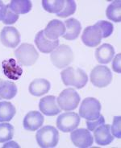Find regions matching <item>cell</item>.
Here are the masks:
<instances>
[{
	"instance_id": "6da1fadb",
	"label": "cell",
	"mask_w": 121,
	"mask_h": 148,
	"mask_svg": "<svg viewBox=\"0 0 121 148\" xmlns=\"http://www.w3.org/2000/svg\"><path fill=\"white\" fill-rule=\"evenodd\" d=\"M63 84L77 89L83 88L88 82V76L84 70L75 67H68L61 73Z\"/></svg>"
},
{
	"instance_id": "7a4b0ae2",
	"label": "cell",
	"mask_w": 121,
	"mask_h": 148,
	"mask_svg": "<svg viewBox=\"0 0 121 148\" xmlns=\"http://www.w3.org/2000/svg\"><path fill=\"white\" fill-rule=\"evenodd\" d=\"M36 138L40 147H55L59 142V132L54 126H44L37 131Z\"/></svg>"
},
{
	"instance_id": "3957f363",
	"label": "cell",
	"mask_w": 121,
	"mask_h": 148,
	"mask_svg": "<svg viewBox=\"0 0 121 148\" xmlns=\"http://www.w3.org/2000/svg\"><path fill=\"white\" fill-rule=\"evenodd\" d=\"M50 59L53 64L57 69H64L73 62L74 55L70 46L62 45L51 52Z\"/></svg>"
},
{
	"instance_id": "277c9868",
	"label": "cell",
	"mask_w": 121,
	"mask_h": 148,
	"mask_svg": "<svg viewBox=\"0 0 121 148\" xmlns=\"http://www.w3.org/2000/svg\"><path fill=\"white\" fill-rule=\"evenodd\" d=\"M15 55L19 63L24 66H31L37 62L39 53L32 45L24 43L15 51Z\"/></svg>"
},
{
	"instance_id": "5b68a950",
	"label": "cell",
	"mask_w": 121,
	"mask_h": 148,
	"mask_svg": "<svg viewBox=\"0 0 121 148\" xmlns=\"http://www.w3.org/2000/svg\"><path fill=\"white\" fill-rule=\"evenodd\" d=\"M101 104L95 97H86L81 104L79 115L88 121L95 120L100 116Z\"/></svg>"
},
{
	"instance_id": "8992f818",
	"label": "cell",
	"mask_w": 121,
	"mask_h": 148,
	"mask_svg": "<svg viewBox=\"0 0 121 148\" xmlns=\"http://www.w3.org/2000/svg\"><path fill=\"white\" fill-rule=\"evenodd\" d=\"M80 96L73 89H66L60 93L57 102L61 110L71 111L75 110L80 102Z\"/></svg>"
},
{
	"instance_id": "52a82bcc",
	"label": "cell",
	"mask_w": 121,
	"mask_h": 148,
	"mask_svg": "<svg viewBox=\"0 0 121 148\" xmlns=\"http://www.w3.org/2000/svg\"><path fill=\"white\" fill-rule=\"evenodd\" d=\"M112 81V74L108 67L98 65L92 69L91 73V82L95 87H106Z\"/></svg>"
},
{
	"instance_id": "ba28073f",
	"label": "cell",
	"mask_w": 121,
	"mask_h": 148,
	"mask_svg": "<svg viewBox=\"0 0 121 148\" xmlns=\"http://www.w3.org/2000/svg\"><path fill=\"white\" fill-rule=\"evenodd\" d=\"M80 123V116L73 112H66L57 119V126L61 131L67 133L77 128Z\"/></svg>"
},
{
	"instance_id": "9c48e42d",
	"label": "cell",
	"mask_w": 121,
	"mask_h": 148,
	"mask_svg": "<svg viewBox=\"0 0 121 148\" xmlns=\"http://www.w3.org/2000/svg\"><path fill=\"white\" fill-rule=\"evenodd\" d=\"M70 138L76 147L87 148L93 145V137L90 130L84 128L73 130L71 131Z\"/></svg>"
},
{
	"instance_id": "30bf717a",
	"label": "cell",
	"mask_w": 121,
	"mask_h": 148,
	"mask_svg": "<svg viewBox=\"0 0 121 148\" xmlns=\"http://www.w3.org/2000/svg\"><path fill=\"white\" fill-rule=\"evenodd\" d=\"M103 34L97 23L86 27L82 36V40L88 47H97L101 43Z\"/></svg>"
},
{
	"instance_id": "8fae6325",
	"label": "cell",
	"mask_w": 121,
	"mask_h": 148,
	"mask_svg": "<svg viewBox=\"0 0 121 148\" xmlns=\"http://www.w3.org/2000/svg\"><path fill=\"white\" fill-rule=\"evenodd\" d=\"M2 44L10 48H15L20 42V34L14 27H5L0 33Z\"/></svg>"
},
{
	"instance_id": "7c38bea8",
	"label": "cell",
	"mask_w": 121,
	"mask_h": 148,
	"mask_svg": "<svg viewBox=\"0 0 121 148\" xmlns=\"http://www.w3.org/2000/svg\"><path fill=\"white\" fill-rule=\"evenodd\" d=\"M39 108L40 112L47 116H54L62 112L57 102V97L52 95L41 98L39 103Z\"/></svg>"
},
{
	"instance_id": "4fadbf2b",
	"label": "cell",
	"mask_w": 121,
	"mask_h": 148,
	"mask_svg": "<svg viewBox=\"0 0 121 148\" xmlns=\"http://www.w3.org/2000/svg\"><path fill=\"white\" fill-rule=\"evenodd\" d=\"M66 32L65 23L57 19H53L48 23L44 30V34L48 40H56L60 36H62Z\"/></svg>"
},
{
	"instance_id": "5bb4252c",
	"label": "cell",
	"mask_w": 121,
	"mask_h": 148,
	"mask_svg": "<svg viewBox=\"0 0 121 148\" xmlns=\"http://www.w3.org/2000/svg\"><path fill=\"white\" fill-rule=\"evenodd\" d=\"M35 44L43 53H50L58 47L59 40H51L44 36V30L40 31L35 37Z\"/></svg>"
},
{
	"instance_id": "9a60e30c",
	"label": "cell",
	"mask_w": 121,
	"mask_h": 148,
	"mask_svg": "<svg viewBox=\"0 0 121 148\" xmlns=\"http://www.w3.org/2000/svg\"><path fill=\"white\" fill-rule=\"evenodd\" d=\"M44 118L38 111H30L24 119L23 125L26 130L36 131L43 125Z\"/></svg>"
},
{
	"instance_id": "2e32d148",
	"label": "cell",
	"mask_w": 121,
	"mask_h": 148,
	"mask_svg": "<svg viewBox=\"0 0 121 148\" xmlns=\"http://www.w3.org/2000/svg\"><path fill=\"white\" fill-rule=\"evenodd\" d=\"M95 143L99 146H106L114 140V136L111 131V126L103 124L94 130Z\"/></svg>"
},
{
	"instance_id": "e0dca14e",
	"label": "cell",
	"mask_w": 121,
	"mask_h": 148,
	"mask_svg": "<svg viewBox=\"0 0 121 148\" xmlns=\"http://www.w3.org/2000/svg\"><path fill=\"white\" fill-rule=\"evenodd\" d=\"M65 26H66V32L62 36L63 38L68 40H76L82 30V25L80 22L74 18H69L66 20Z\"/></svg>"
},
{
	"instance_id": "ac0fdd59",
	"label": "cell",
	"mask_w": 121,
	"mask_h": 148,
	"mask_svg": "<svg viewBox=\"0 0 121 148\" xmlns=\"http://www.w3.org/2000/svg\"><path fill=\"white\" fill-rule=\"evenodd\" d=\"M51 87V84L46 79L39 78L35 79L34 81L31 82L28 87L29 92L36 97H40L44 95L49 91Z\"/></svg>"
},
{
	"instance_id": "d6986e66",
	"label": "cell",
	"mask_w": 121,
	"mask_h": 148,
	"mask_svg": "<svg viewBox=\"0 0 121 148\" xmlns=\"http://www.w3.org/2000/svg\"><path fill=\"white\" fill-rule=\"evenodd\" d=\"M115 56V49L112 45L103 44L95 50V58L99 64H108Z\"/></svg>"
},
{
	"instance_id": "ffe728a7",
	"label": "cell",
	"mask_w": 121,
	"mask_h": 148,
	"mask_svg": "<svg viewBox=\"0 0 121 148\" xmlns=\"http://www.w3.org/2000/svg\"><path fill=\"white\" fill-rule=\"evenodd\" d=\"M17 93V87L13 82L0 80V97L1 99H12Z\"/></svg>"
},
{
	"instance_id": "44dd1931",
	"label": "cell",
	"mask_w": 121,
	"mask_h": 148,
	"mask_svg": "<svg viewBox=\"0 0 121 148\" xmlns=\"http://www.w3.org/2000/svg\"><path fill=\"white\" fill-rule=\"evenodd\" d=\"M9 8L15 14H26L28 13L32 8V3L29 0H12L8 5Z\"/></svg>"
},
{
	"instance_id": "7402d4cb",
	"label": "cell",
	"mask_w": 121,
	"mask_h": 148,
	"mask_svg": "<svg viewBox=\"0 0 121 148\" xmlns=\"http://www.w3.org/2000/svg\"><path fill=\"white\" fill-rule=\"evenodd\" d=\"M15 113V108L11 102L0 101V122H10Z\"/></svg>"
},
{
	"instance_id": "603a6c76",
	"label": "cell",
	"mask_w": 121,
	"mask_h": 148,
	"mask_svg": "<svg viewBox=\"0 0 121 148\" xmlns=\"http://www.w3.org/2000/svg\"><path fill=\"white\" fill-rule=\"evenodd\" d=\"M106 15L108 19L115 23L121 21V4L120 1H114L107 7Z\"/></svg>"
},
{
	"instance_id": "cb8c5ba5",
	"label": "cell",
	"mask_w": 121,
	"mask_h": 148,
	"mask_svg": "<svg viewBox=\"0 0 121 148\" xmlns=\"http://www.w3.org/2000/svg\"><path fill=\"white\" fill-rule=\"evenodd\" d=\"M64 2L63 0H43L42 6L44 10L49 13L57 14L64 8Z\"/></svg>"
},
{
	"instance_id": "d4e9b609",
	"label": "cell",
	"mask_w": 121,
	"mask_h": 148,
	"mask_svg": "<svg viewBox=\"0 0 121 148\" xmlns=\"http://www.w3.org/2000/svg\"><path fill=\"white\" fill-rule=\"evenodd\" d=\"M14 135V127L9 123H0V143L10 141Z\"/></svg>"
},
{
	"instance_id": "484cf974",
	"label": "cell",
	"mask_w": 121,
	"mask_h": 148,
	"mask_svg": "<svg viewBox=\"0 0 121 148\" xmlns=\"http://www.w3.org/2000/svg\"><path fill=\"white\" fill-rule=\"evenodd\" d=\"M77 5L76 3L73 0H66L64 2V8L59 13L57 14V16L61 17V18H66L70 15L74 14L76 11Z\"/></svg>"
},
{
	"instance_id": "4316f807",
	"label": "cell",
	"mask_w": 121,
	"mask_h": 148,
	"mask_svg": "<svg viewBox=\"0 0 121 148\" xmlns=\"http://www.w3.org/2000/svg\"><path fill=\"white\" fill-rule=\"evenodd\" d=\"M96 23L99 27V28L101 29V32L103 34V38H107L108 36H110L113 32L114 27L111 23L105 21V20H101V21L97 22Z\"/></svg>"
},
{
	"instance_id": "83f0119b",
	"label": "cell",
	"mask_w": 121,
	"mask_h": 148,
	"mask_svg": "<svg viewBox=\"0 0 121 148\" xmlns=\"http://www.w3.org/2000/svg\"><path fill=\"white\" fill-rule=\"evenodd\" d=\"M18 18L19 15L15 14V13H14L13 11H11L8 5V8H7L6 13L4 15L3 18L2 19L3 23L4 24H13V23H16V21L18 20Z\"/></svg>"
},
{
	"instance_id": "f1b7e54d",
	"label": "cell",
	"mask_w": 121,
	"mask_h": 148,
	"mask_svg": "<svg viewBox=\"0 0 121 148\" xmlns=\"http://www.w3.org/2000/svg\"><path fill=\"white\" fill-rule=\"evenodd\" d=\"M120 122V116H115V117H114L112 126H111V131L112 133V135L114 137H116L117 138H121Z\"/></svg>"
},
{
	"instance_id": "f546056e",
	"label": "cell",
	"mask_w": 121,
	"mask_h": 148,
	"mask_svg": "<svg viewBox=\"0 0 121 148\" xmlns=\"http://www.w3.org/2000/svg\"><path fill=\"white\" fill-rule=\"evenodd\" d=\"M105 123V119L103 118V115L100 114L99 118L95 120H92V121H88L86 120V126H87V129L90 131H94L98 127V126H101Z\"/></svg>"
},
{
	"instance_id": "4dcf8cb0",
	"label": "cell",
	"mask_w": 121,
	"mask_h": 148,
	"mask_svg": "<svg viewBox=\"0 0 121 148\" xmlns=\"http://www.w3.org/2000/svg\"><path fill=\"white\" fill-rule=\"evenodd\" d=\"M112 69L115 73H120V54H118L113 60Z\"/></svg>"
},
{
	"instance_id": "1f68e13d",
	"label": "cell",
	"mask_w": 121,
	"mask_h": 148,
	"mask_svg": "<svg viewBox=\"0 0 121 148\" xmlns=\"http://www.w3.org/2000/svg\"><path fill=\"white\" fill-rule=\"evenodd\" d=\"M7 8H8V5H5L2 1H0V20L3 18Z\"/></svg>"
},
{
	"instance_id": "d6a6232c",
	"label": "cell",
	"mask_w": 121,
	"mask_h": 148,
	"mask_svg": "<svg viewBox=\"0 0 121 148\" xmlns=\"http://www.w3.org/2000/svg\"><path fill=\"white\" fill-rule=\"evenodd\" d=\"M19 147V146L17 145V143H15V142L8 143H6V144L3 146V147Z\"/></svg>"
},
{
	"instance_id": "836d02e7",
	"label": "cell",
	"mask_w": 121,
	"mask_h": 148,
	"mask_svg": "<svg viewBox=\"0 0 121 148\" xmlns=\"http://www.w3.org/2000/svg\"><path fill=\"white\" fill-rule=\"evenodd\" d=\"M0 100H1V97H0Z\"/></svg>"
}]
</instances>
